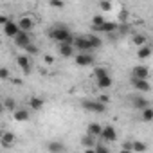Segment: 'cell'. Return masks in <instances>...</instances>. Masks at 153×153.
I'll list each match as a JSON object with an SVG mask.
<instances>
[{"instance_id":"6da1fadb","label":"cell","mask_w":153,"mask_h":153,"mask_svg":"<svg viewBox=\"0 0 153 153\" xmlns=\"http://www.w3.org/2000/svg\"><path fill=\"white\" fill-rule=\"evenodd\" d=\"M49 36L59 45V43H72L74 42V36L70 34V31L67 29V27H63V25H56V27H52L51 31H49Z\"/></svg>"},{"instance_id":"7a4b0ae2","label":"cell","mask_w":153,"mask_h":153,"mask_svg":"<svg viewBox=\"0 0 153 153\" xmlns=\"http://www.w3.org/2000/svg\"><path fill=\"white\" fill-rule=\"evenodd\" d=\"M72 45H74V49H76V51H79V52H87V54H92V51H94V47H92V43L88 42V38H87V36H74Z\"/></svg>"},{"instance_id":"3957f363","label":"cell","mask_w":153,"mask_h":153,"mask_svg":"<svg viewBox=\"0 0 153 153\" xmlns=\"http://www.w3.org/2000/svg\"><path fill=\"white\" fill-rule=\"evenodd\" d=\"M81 108L87 112H92V114H103L106 106L103 103H99L97 99H85V101H81Z\"/></svg>"},{"instance_id":"277c9868","label":"cell","mask_w":153,"mask_h":153,"mask_svg":"<svg viewBox=\"0 0 153 153\" xmlns=\"http://www.w3.org/2000/svg\"><path fill=\"white\" fill-rule=\"evenodd\" d=\"M149 78V68L146 65H135L131 68V79H148Z\"/></svg>"},{"instance_id":"5b68a950","label":"cell","mask_w":153,"mask_h":153,"mask_svg":"<svg viewBox=\"0 0 153 153\" xmlns=\"http://www.w3.org/2000/svg\"><path fill=\"white\" fill-rule=\"evenodd\" d=\"M31 56H27V54H20V56H16V63H18V67L24 70V74H31L33 72V65H31V59H29Z\"/></svg>"},{"instance_id":"8992f818","label":"cell","mask_w":153,"mask_h":153,"mask_svg":"<svg viewBox=\"0 0 153 153\" xmlns=\"http://www.w3.org/2000/svg\"><path fill=\"white\" fill-rule=\"evenodd\" d=\"M103 142H115L117 140V131H115V128L114 126H103V133H101V137H99Z\"/></svg>"},{"instance_id":"52a82bcc","label":"cell","mask_w":153,"mask_h":153,"mask_svg":"<svg viewBox=\"0 0 153 153\" xmlns=\"http://www.w3.org/2000/svg\"><path fill=\"white\" fill-rule=\"evenodd\" d=\"M74 61H76V65H78V67H90L94 63V56L92 54H87V52H79V54H76Z\"/></svg>"},{"instance_id":"ba28073f","label":"cell","mask_w":153,"mask_h":153,"mask_svg":"<svg viewBox=\"0 0 153 153\" xmlns=\"http://www.w3.org/2000/svg\"><path fill=\"white\" fill-rule=\"evenodd\" d=\"M58 52H59L61 58H76V49H74L72 43H59Z\"/></svg>"},{"instance_id":"9c48e42d","label":"cell","mask_w":153,"mask_h":153,"mask_svg":"<svg viewBox=\"0 0 153 153\" xmlns=\"http://www.w3.org/2000/svg\"><path fill=\"white\" fill-rule=\"evenodd\" d=\"M34 20L31 18V16H20V20H18V27H20V31H24V33H31L33 29H34Z\"/></svg>"},{"instance_id":"30bf717a","label":"cell","mask_w":153,"mask_h":153,"mask_svg":"<svg viewBox=\"0 0 153 153\" xmlns=\"http://www.w3.org/2000/svg\"><path fill=\"white\" fill-rule=\"evenodd\" d=\"M20 33H22V31H20V27H18V22H15V20H11V22L4 27V34L9 36V38H16Z\"/></svg>"},{"instance_id":"8fae6325","label":"cell","mask_w":153,"mask_h":153,"mask_svg":"<svg viewBox=\"0 0 153 153\" xmlns=\"http://www.w3.org/2000/svg\"><path fill=\"white\" fill-rule=\"evenodd\" d=\"M15 142H16V135H15L13 131H4V133H2L0 144H2L6 149H7V148H13V146H15Z\"/></svg>"},{"instance_id":"7c38bea8","label":"cell","mask_w":153,"mask_h":153,"mask_svg":"<svg viewBox=\"0 0 153 153\" xmlns=\"http://www.w3.org/2000/svg\"><path fill=\"white\" fill-rule=\"evenodd\" d=\"M13 40H15V45L22 47V49H25V47H29V45L33 43V42H31V34H29V33H24V31H22L16 38H13Z\"/></svg>"},{"instance_id":"4fadbf2b","label":"cell","mask_w":153,"mask_h":153,"mask_svg":"<svg viewBox=\"0 0 153 153\" xmlns=\"http://www.w3.org/2000/svg\"><path fill=\"white\" fill-rule=\"evenodd\" d=\"M131 85L139 92H149L151 90V85H149L148 79H131Z\"/></svg>"},{"instance_id":"5bb4252c","label":"cell","mask_w":153,"mask_h":153,"mask_svg":"<svg viewBox=\"0 0 153 153\" xmlns=\"http://www.w3.org/2000/svg\"><path fill=\"white\" fill-rule=\"evenodd\" d=\"M131 105H133V108H137V110H146V108H149V101L146 99V97H142V96H137V97H133L131 99Z\"/></svg>"},{"instance_id":"9a60e30c","label":"cell","mask_w":153,"mask_h":153,"mask_svg":"<svg viewBox=\"0 0 153 153\" xmlns=\"http://www.w3.org/2000/svg\"><path fill=\"white\" fill-rule=\"evenodd\" d=\"M87 133L92 135V137H101V133H103V126H101L99 123H90V124L87 126Z\"/></svg>"},{"instance_id":"2e32d148","label":"cell","mask_w":153,"mask_h":153,"mask_svg":"<svg viewBox=\"0 0 153 153\" xmlns=\"http://www.w3.org/2000/svg\"><path fill=\"white\" fill-rule=\"evenodd\" d=\"M47 149H49V153H65V144L59 140H52L47 144Z\"/></svg>"},{"instance_id":"e0dca14e","label":"cell","mask_w":153,"mask_h":153,"mask_svg":"<svg viewBox=\"0 0 153 153\" xmlns=\"http://www.w3.org/2000/svg\"><path fill=\"white\" fill-rule=\"evenodd\" d=\"M43 97H38V96H34V97H31L29 99V108L31 110H34V112H40L42 108H43Z\"/></svg>"},{"instance_id":"ac0fdd59","label":"cell","mask_w":153,"mask_h":153,"mask_svg":"<svg viewBox=\"0 0 153 153\" xmlns=\"http://www.w3.org/2000/svg\"><path fill=\"white\" fill-rule=\"evenodd\" d=\"M13 117H15V121L24 123V121H27V119H29V110H25V108H18V110H15V112H13Z\"/></svg>"},{"instance_id":"d6986e66","label":"cell","mask_w":153,"mask_h":153,"mask_svg":"<svg viewBox=\"0 0 153 153\" xmlns=\"http://www.w3.org/2000/svg\"><path fill=\"white\" fill-rule=\"evenodd\" d=\"M117 29V24L115 22H106V24H103L99 29H96L94 33H114Z\"/></svg>"},{"instance_id":"ffe728a7","label":"cell","mask_w":153,"mask_h":153,"mask_svg":"<svg viewBox=\"0 0 153 153\" xmlns=\"http://www.w3.org/2000/svg\"><path fill=\"white\" fill-rule=\"evenodd\" d=\"M131 43H135V45L140 49V47L148 45V38H146L144 34H133V36H131Z\"/></svg>"},{"instance_id":"44dd1931","label":"cell","mask_w":153,"mask_h":153,"mask_svg":"<svg viewBox=\"0 0 153 153\" xmlns=\"http://www.w3.org/2000/svg\"><path fill=\"white\" fill-rule=\"evenodd\" d=\"M81 144L85 146V149H88V148H94V146H97L96 144V137H92V135H83L81 137Z\"/></svg>"},{"instance_id":"7402d4cb","label":"cell","mask_w":153,"mask_h":153,"mask_svg":"<svg viewBox=\"0 0 153 153\" xmlns=\"http://www.w3.org/2000/svg\"><path fill=\"white\" fill-rule=\"evenodd\" d=\"M151 47H148V45H144V47H140L139 51H137V58L139 59H146V58H149L151 56Z\"/></svg>"},{"instance_id":"603a6c76","label":"cell","mask_w":153,"mask_h":153,"mask_svg":"<svg viewBox=\"0 0 153 153\" xmlns=\"http://www.w3.org/2000/svg\"><path fill=\"white\" fill-rule=\"evenodd\" d=\"M103 24H106V20H105V16L103 15H96L94 18H92V31H96V29H99Z\"/></svg>"},{"instance_id":"cb8c5ba5","label":"cell","mask_w":153,"mask_h":153,"mask_svg":"<svg viewBox=\"0 0 153 153\" xmlns=\"http://www.w3.org/2000/svg\"><path fill=\"white\" fill-rule=\"evenodd\" d=\"M97 87H99L101 90H106V88H110V87H112V78H110V76H106V78H101V79H97Z\"/></svg>"},{"instance_id":"d4e9b609","label":"cell","mask_w":153,"mask_h":153,"mask_svg":"<svg viewBox=\"0 0 153 153\" xmlns=\"http://www.w3.org/2000/svg\"><path fill=\"white\" fill-rule=\"evenodd\" d=\"M148 149V144L142 140H133V153H144Z\"/></svg>"},{"instance_id":"484cf974","label":"cell","mask_w":153,"mask_h":153,"mask_svg":"<svg viewBox=\"0 0 153 153\" xmlns=\"http://www.w3.org/2000/svg\"><path fill=\"white\" fill-rule=\"evenodd\" d=\"M140 119H142L144 123H149V121H153V108L149 106V108L142 110V112H140Z\"/></svg>"},{"instance_id":"4316f807","label":"cell","mask_w":153,"mask_h":153,"mask_svg":"<svg viewBox=\"0 0 153 153\" xmlns=\"http://www.w3.org/2000/svg\"><path fill=\"white\" fill-rule=\"evenodd\" d=\"M87 38H88V42L92 43V47H94V49H99V47H101V43H103V42H101V38H99V36H96V34H87Z\"/></svg>"},{"instance_id":"83f0119b","label":"cell","mask_w":153,"mask_h":153,"mask_svg":"<svg viewBox=\"0 0 153 153\" xmlns=\"http://www.w3.org/2000/svg\"><path fill=\"white\" fill-rule=\"evenodd\" d=\"M94 76H96V79H101V78H106V76H108V70H106L105 67H97V68L94 70Z\"/></svg>"},{"instance_id":"f1b7e54d","label":"cell","mask_w":153,"mask_h":153,"mask_svg":"<svg viewBox=\"0 0 153 153\" xmlns=\"http://www.w3.org/2000/svg\"><path fill=\"white\" fill-rule=\"evenodd\" d=\"M25 52H27V56H34V54H38V47L34 43H31L29 47H25Z\"/></svg>"},{"instance_id":"f546056e","label":"cell","mask_w":153,"mask_h":153,"mask_svg":"<svg viewBox=\"0 0 153 153\" xmlns=\"http://www.w3.org/2000/svg\"><path fill=\"white\" fill-rule=\"evenodd\" d=\"M49 6H51V7H56V9H61L65 4L61 2V0H51V2H49Z\"/></svg>"},{"instance_id":"4dcf8cb0","label":"cell","mask_w":153,"mask_h":153,"mask_svg":"<svg viewBox=\"0 0 153 153\" xmlns=\"http://www.w3.org/2000/svg\"><path fill=\"white\" fill-rule=\"evenodd\" d=\"M99 9H101V11H112L114 6H112L110 2H101V4H99Z\"/></svg>"},{"instance_id":"1f68e13d","label":"cell","mask_w":153,"mask_h":153,"mask_svg":"<svg viewBox=\"0 0 153 153\" xmlns=\"http://www.w3.org/2000/svg\"><path fill=\"white\" fill-rule=\"evenodd\" d=\"M96 153H110V149H108L105 144H97V146H96Z\"/></svg>"},{"instance_id":"d6a6232c","label":"cell","mask_w":153,"mask_h":153,"mask_svg":"<svg viewBox=\"0 0 153 153\" xmlns=\"http://www.w3.org/2000/svg\"><path fill=\"white\" fill-rule=\"evenodd\" d=\"M97 101H99V103H103V105H105V106H106V105H108V103H110V97H108V96H106V94H101V96H99V97H97Z\"/></svg>"},{"instance_id":"836d02e7","label":"cell","mask_w":153,"mask_h":153,"mask_svg":"<svg viewBox=\"0 0 153 153\" xmlns=\"http://www.w3.org/2000/svg\"><path fill=\"white\" fill-rule=\"evenodd\" d=\"M4 105H6V108H7V110H11V112H15V110H16V108H15V101H13V99H6V103H4Z\"/></svg>"},{"instance_id":"e575fe53","label":"cell","mask_w":153,"mask_h":153,"mask_svg":"<svg viewBox=\"0 0 153 153\" xmlns=\"http://www.w3.org/2000/svg\"><path fill=\"white\" fill-rule=\"evenodd\" d=\"M7 78H9V70L6 67H2L0 68V79H7Z\"/></svg>"},{"instance_id":"d590c367","label":"cell","mask_w":153,"mask_h":153,"mask_svg":"<svg viewBox=\"0 0 153 153\" xmlns=\"http://www.w3.org/2000/svg\"><path fill=\"white\" fill-rule=\"evenodd\" d=\"M121 149H128V151H133V142H130V140H126V142H123V146H121Z\"/></svg>"},{"instance_id":"8d00e7d4","label":"cell","mask_w":153,"mask_h":153,"mask_svg":"<svg viewBox=\"0 0 153 153\" xmlns=\"http://www.w3.org/2000/svg\"><path fill=\"white\" fill-rule=\"evenodd\" d=\"M43 61H45L47 65H52V63H54V56H52V54H45V56H43Z\"/></svg>"},{"instance_id":"74e56055","label":"cell","mask_w":153,"mask_h":153,"mask_svg":"<svg viewBox=\"0 0 153 153\" xmlns=\"http://www.w3.org/2000/svg\"><path fill=\"white\" fill-rule=\"evenodd\" d=\"M9 22H11V20H9V16H6V15H2V16H0V25H2V27H6Z\"/></svg>"},{"instance_id":"f35d334b","label":"cell","mask_w":153,"mask_h":153,"mask_svg":"<svg viewBox=\"0 0 153 153\" xmlns=\"http://www.w3.org/2000/svg\"><path fill=\"white\" fill-rule=\"evenodd\" d=\"M13 83H15V85H22V81H20L18 78H13Z\"/></svg>"},{"instance_id":"ab89813d","label":"cell","mask_w":153,"mask_h":153,"mask_svg":"<svg viewBox=\"0 0 153 153\" xmlns=\"http://www.w3.org/2000/svg\"><path fill=\"white\" fill-rule=\"evenodd\" d=\"M85 153H96V148H88V149H85Z\"/></svg>"},{"instance_id":"60d3db41","label":"cell","mask_w":153,"mask_h":153,"mask_svg":"<svg viewBox=\"0 0 153 153\" xmlns=\"http://www.w3.org/2000/svg\"><path fill=\"white\" fill-rule=\"evenodd\" d=\"M119 153H133V151H128V149H121Z\"/></svg>"}]
</instances>
